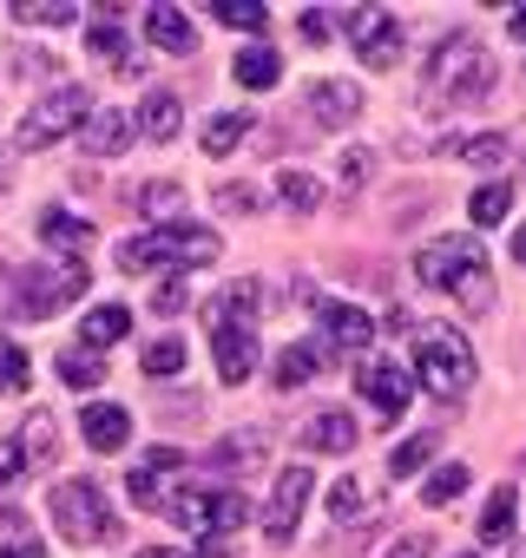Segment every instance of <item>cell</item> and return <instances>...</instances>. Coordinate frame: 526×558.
<instances>
[{"mask_svg":"<svg viewBox=\"0 0 526 558\" xmlns=\"http://www.w3.org/2000/svg\"><path fill=\"white\" fill-rule=\"evenodd\" d=\"M230 73H237V86H250V93H271V86L284 80V60H277L271 47H243V53L230 60Z\"/></svg>","mask_w":526,"mask_h":558,"instance_id":"44dd1931","label":"cell"},{"mask_svg":"<svg viewBox=\"0 0 526 558\" xmlns=\"http://www.w3.org/2000/svg\"><path fill=\"white\" fill-rule=\"evenodd\" d=\"M316 368H323V342H297V349H284V355H277V388L290 395V388H303Z\"/></svg>","mask_w":526,"mask_h":558,"instance_id":"4316f807","label":"cell"},{"mask_svg":"<svg viewBox=\"0 0 526 558\" xmlns=\"http://www.w3.org/2000/svg\"><path fill=\"white\" fill-rule=\"evenodd\" d=\"M0 178H8V151H0Z\"/></svg>","mask_w":526,"mask_h":558,"instance_id":"816d5d0a","label":"cell"},{"mask_svg":"<svg viewBox=\"0 0 526 558\" xmlns=\"http://www.w3.org/2000/svg\"><path fill=\"white\" fill-rule=\"evenodd\" d=\"M487 269V250H480V236H434V243H421L415 250V276L428 290H461L467 276H480Z\"/></svg>","mask_w":526,"mask_h":558,"instance_id":"ba28073f","label":"cell"},{"mask_svg":"<svg viewBox=\"0 0 526 558\" xmlns=\"http://www.w3.org/2000/svg\"><path fill=\"white\" fill-rule=\"evenodd\" d=\"M21 434H27V440H21V453H27L34 466H53V460H60V421H53L47 408H40V414H27V427H21Z\"/></svg>","mask_w":526,"mask_h":558,"instance_id":"484cf974","label":"cell"},{"mask_svg":"<svg viewBox=\"0 0 526 558\" xmlns=\"http://www.w3.org/2000/svg\"><path fill=\"white\" fill-rule=\"evenodd\" d=\"M178 368H184V342H178V336L145 342V375H178Z\"/></svg>","mask_w":526,"mask_h":558,"instance_id":"d590c367","label":"cell"},{"mask_svg":"<svg viewBox=\"0 0 526 558\" xmlns=\"http://www.w3.org/2000/svg\"><path fill=\"white\" fill-rule=\"evenodd\" d=\"M461 486H467V466H434V473L421 480V499H428V506H454Z\"/></svg>","mask_w":526,"mask_h":558,"instance_id":"836d02e7","label":"cell"},{"mask_svg":"<svg viewBox=\"0 0 526 558\" xmlns=\"http://www.w3.org/2000/svg\"><path fill=\"white\" fill-rule=\"evenodd\" d=\"M80 145H86V158H119L125 145H132V119L125 112H93L86 125H80Z\"/></svg>","mask_w":526,"mask_h":558,"instance_id":"2e32d148","label":"cell"},{"mask_svg":"<svg viewBox=\"0 0 526 558\" xmlns=\"http://www.w3.org/2000/svg\"><path fill=\"white\" fill-rule=\"evenodd\" d=\"M310 310H316V323H323V342H330V349H343V355H362V349L375 342V323H369V310H349V303H330V296H310Z\"/></svg>","mask_w":526,"mask_h":558,"instance_id":"7c38bea8","label":"cell"},{"mask_svg":"<svg viewBox=\"0 0 526 558\" xmlns=\"http://www.w3.org/2000/svg\"><path fill=\"white\" fill-rule=\"evenodd\" d=\"M93 119V93L86 86H53L47 99H34V112L21 119V132H14V145L21 151H47L53 138H67V132H80Z\"/></svg>","mask_w":526,"mask_h":558,"instance_id":"8992f818","label":"cell"},{"mask_svg":"<svg viewBox=\"0 0 526 558\" xmlns=\"http://www.w3.org/2000/svg\"><path fill=\"white\" fill-rule=\"evenodd\" d=\"M428 460H434V434H415V440H402V447L388 453V466H395V473H421Z\"/></svg>","mask_w":526,"mask_h":558,"instance_id":"8d00e7d4","label":"cell"},{"mask_svg":"<svg viewBox=\"0 0 526 558\" xmlns=\"http://www.w3.org/2000/svg\"><path fill=\"white\" fill-rule=\"evenodd\" d=\"M86 263L80 256H67V263H53V269H21L14 276V290H21V316H53V310H67V303H80L86 296Z\"/></svg>","mask_w":526,"mask_h":558,"instance_id":"52a82bcc","label":"cell"},{"mask_svg":"<svg viewBox=\"0 0 526 558\" xmlns=\"http://www.w3.org/2000/svg\"><path fill=\"white\" fill-rule=\"evenodd\" d=\"M513 558H526V545H519V551H513Z\"/></svg>","mask_w":526,"mask_h":558,"instance_id":"db71d44e","label":"cell"},{"mask_svg":"<svg viewBox=\"0 0 526 558\" xmlns=\"http://www.w3.org/2000/svg\"><path fill=\"white\" fill-rule=\"evenodd\" d=\"M415 375H421L428 395L461 401L467 381H474V349H467V336L447 329V323H421V329H415Z\"/></svg>","mask_w":526,"mask_h":558,"instance_id":"3957f363","label":"cell"},{"mask_svg":"<svg viewBox=\"0 0 526 558\" xmlns=\"http://www.w3.org/2000/svg\"><path fill=\"white\" fill-rule=\"evenodd\" d=\"M467 165H480V171H493V165H506V138H467V145H454Z\"/></svg>","mask_w":526,"mask_h":558,"instance_id":"b9f144b4","label":"cell"},{"mask_svg":"<svg viewBox=\"0 0 526 558\" xmlns=\"http://www.w3.org/2000/svg\"><path fill=\"white\" fill-rule=\"evenodd\" d=\"M0 558H47V545H40V538H27V525H21V519H8V525H0Z\"/></svg>","mask_w":526,"mask_h":558,"instance_id":"f35d334b","label":"cell"},{"mask_svg":"<svg viewBox=\"0 0 526 558\" xmlns=\"http://www.w3.org/2000/svg\"><path fill=\"white\" fill-rule=\"evenodd\" d=\"M47 506H53V532L73 538V545H106V538H119V512H112V499H106L99 480H60V486L47 493Z\"/></svg>","mask_w":526,"mask_h":558,"instance_id":"277c9868","label":"cell"},{"mask_svg":"<svg viewBox=\"0 0 526 558\" xmlns=\"http://www.w3.org/2000/svg\"><path fill=\"white\" fill-rule=\"evenodd\" d=\"M217 204H224V210H250V204H263V197L243 191V184H230V191H217Z\"/></svg>","mask_w":526,"mask_h":558,"instance_id":"bcb514c9","label":"cell"},{"mask_svg":"<svg viewBox=\"0 0 526 558\" xmlns=\"http://www.w3.org/2000/svg\"><path fill=\"white\" fill-rule=\"evenodd\" d=\"M382 558H434V538H395Z\"/></svg>","mask_w":526,"mask_h":558,"instance_id":"f6af8a7d","label":"cell"},{"mask_svg":"<svg viewBox=\"0 0 526 558\" xmlns=\"http://www.w3.org/2000/svg\"><path fill=\"white\" fill-rule=\"evenodd\" d=\"M310 466H284L277 473V486H271V506H263V532L271 538H290L297 532V519H303V506H310Z\"/></svg>","mask_w":526,"mask_h":558,"instance_id":"8fae6325","label":"cell"},{"mask_svg":"<svg viewBox=\"0 0 526 558\" xmlns=\"http://www.w3.org/2000/svg\"><path fill=\"white\" fill-rule=\"evenodd\" d=\"M303 40H310V47H323V40H330V21H323V14H316V8H310V14H303Z\"/></svg>","mask_w":526,"mask_h":558,"instance_id":"7dc6e473","label":"cell"},{"mask_svg":"<svg viewBox=\"0 0 526 558\" xmlns=\"http://www.w3.org/2000/svg\"><path fill=\"white\" fill-rule=\"evenodd\" d=\"M139 210L152 217V230H158V217H165V223H178V210H184V191H178V184H145V191H139Z\"/></svg>","mask_w":526,"mask_h":558,"instance_id":"f1b7e54d","label":"cell"},{"mask_svg":"<svg viewBox=\"0 0 526 558\" xmlns=\"http://www.w3.org/2000/svg\"><path fill=\"white\" fill-rule=\"evenodd\" d=\"M506 34H513V40H526V8H513V21H506Z\"/></svg>","mask_w":526,"mask_h":558,"instance_id":"681fc988","label":"cell"},{"mask_svg":"<svg viewBox=\"0 0 526 558\" xmlns=\"http://www.w3.org/2000/svg\"><path fill=\"white\" fill-rule=\"evenodd\" d=\"M211 355H217V381H224V388H243L250 368H256V336H250V323L211 316Z\"/></svg>","mask_w":526,"mask_h":558,"instance_id":"30bf717a","label":"cell"},{"mask_svg":"<svg viewBox=\"0 0 526 558\" xmlns=\"http://www.w3.org/2000/svg\"><path fill=\"white\" fill-rule=\"evenodd\" d=\"M139 132H145V138H158V145H165V138H178V93H158V86H152V93H145V106H139Z\"/></svg>","mask_w":526,"mask_h":558,"instance_id":"d4e9b609","label":"cell"},{"mask_svg":"<svg viewBox=\"0 0 526 558\" xmlns=\"http://www.w3.org/2000/svg\"><path fill=\"white\" fill-rule=\"evenodd\" d=\"M303 440H310L316 453H349V447H356V414H343V408H323V414L303 427Z\"/></svg>","mask_w":526,"mask_h":558,"instance_id":"ffe728a7","label":"cell"},{"mask_svg":"<svg viewBox=\"0 0 526 558\" xmlns=\"http://www.w3.org/2000/svg\"><path fill=\"white\" fill-rule=\"evenodd\" d=\"M165 512H171L184 532L217 538V532H237V525L250 519V499L230 493V486H178V493H165Z\"/></svg>","mask_w":526,"mask_h":558,"instance_id":"5b68a950","label":"cell"},{"mask_svg":"<svg viewBox=\"0 0 526 558\" xmlns=\"http://www.w3.org/2000/svg\"><path fill=\"white\" fill-rule=\"evenodd\" d=\"M513 256H519V263H526V223H519V230H513Z\"/></svg>","mask_w":526,"mask_h":558,"instance_id":"f907efd6","label":"cell"},{"mask_svg":"<svg viewBox=\"0 0 526 558\" xmlns=\"http://www.w3.org/2000/svg\"><path fill=\"white\" fill-rule=\"evenodd\" d=\"M461 558H480V551H461Z\"/></svg>","mask_w":526,"mask_h":558,"instance_id":"f5cc1de1","label":"cell"},{"mask_svg":"<svg viewBox=\"0 0 526 558\" xmlns=\"http://www.w3.org/2000/svg\"><path fill=\"white\" fill-rule=\"evenodd\" d=\"M27 388V355L14 342H0V395H21Z\"/></svg>","mask_w":526,"mask_h":558,"instance_id":"60d3db41","label":"cell"},{"mask_svg":"<svg viewBox=\"0 0 526 558\" xmlns=\"http://www.w3.org/2000/svg\"><path fill=\"white\" fill-rule=\"evenodd\" d=\"M53 368H60V381H67V388H93V381H106V368H99V355H93V349H67Z\"/></svg>","mask_w":526,"mask_h":558,"instance_id":"f546056e","label":"cell"},{"mask_svg":"<svg viewBox=\"0 0 526 558\" xmlns=\"http://www.w3.org/2000/svg\"><path fill=\"white\" fill-rule=\"evenodd\" d=\"M8 14H14V21H27V27H73V21H80L73 0H14Z\"/></svg>","mask_w":526,"mask_h":558,"instance_id":"83f0119b","label":"cell"},{"mask_svg":"<svg viewBox=\"0 0 526 558\" xmlns=\"http://www.w3.org/2000/svg\"><path fill=\"white\" fill-rule=\"evenodd\" d=\"M310 112H316V125H349V119H362V86L356 80H316Z\"/></svg>","mask_w":526,"mask_h":558,"instance_id":"9a60e30c","label":"cell"},{"mask_svg":"<svg viewBox=\"0 0 526 558\" xmlns=\"http://www.w3.org/2000/svg\"><path fill=\"white\" fill-rule=\"evenodd\" d=\"M343 34L362 53V66H395L402 60V21L388 8H343Z\"/></svg>","mask_w":526,"mask_h":558,"instance_id":"9c48e42d","label":"cell"},{"mask_svg":"<svg viewBox=\"0 0 526 558\" xmlns=\"http://www.w3.org/2000/svg\"><path fill=\"white\" fill-rule=\"evenodd\" d=\"M211 14H217L224 27H243V34H256L263 21H271V8H263V0H211Z\"/></svg>","mask_w":526,"mask_h":558,"instance_id":"1f68e13d","label":"cell"},{"mask_svg":"<svg viewBox=\"0 0 526 558\" xmlns=\"http://www.w3.org/2000/svg\"><path fill=\"white\" fill-rule=\"evenodd\" d=\"M145 34H152V47H165V53H191V47H198V27H191L184 8H145Z\"/></svg>","mask_w":526,"mask_h":558,"instance_id":"e0dca14e","label":"cell"},{"mask_svg":"<svg viewBox=\"0 0 526 558\" xmlns=\"http://www.w3.org/2000/svg\"><path fill=\"white\" fill-rule=\"evenodd\" d=\"M243 132H250V112H211L204 132H198V145H204V158H224V151L243 145Z\"/></svg>","mask_w":526,"mask_h":558,"instance_id":"603a6c76","label":"cell"},{"mask_svg":"<svg viewBox=\"0 0 526 558\" xmlns=\"http://www.w3.org/2000/svg\"><path fill=\"white\" fill-rule=\"evenodd\" d=\"M40 243H47V250H73V256H86V250H93V223L73 217V210H47V217H40Z\"/></svg>","mask_w":526,"mask_h":558,"instance_id":"d6986e66","label":"cell"},{"mask_svg":"<svg viewBox=\"0 0 526 558\" xmlns=\"http://www.w3.org/2000/svg\"><path fill=\"white\" fill-rule=\"evenodd\" d=\"M467 210H474V223H500V217L513 210V191H506V184H480Z\"/></svg>","mask_w":526,"mask_h":558,"instance_id":"e575fe53","label":"cell"},{"mask_svg":"<svg viewBox=\"0 0 526 558\" xmlns=\"http://www.w3.org/2000/svg\"><path fill=\"white\" fill-rule=\"evenodd\" d=\"M152 310H158V316L184 310V283H178V276H171V283H158V290H152Z\"/></svg>","mask_w":526,"mask_h":558,"instance_id":"ee69618b","label":"cell"},{"mask_svg":"<svg viewBox=\"0 0 526 558\" xmlns=\"http://www.w3.org/2000/svg\"><path fill=\"white\" fill-rule=\"evenodd\" d=\"M21 466H27L21 440H8V434H0V486H14V480H21Z\"/></svg>","mask_w":526,"mask_h":558,"instance_id":"7bdbcfd3","label":"cell"},{"mask_svg":"<svg viewBox=\"0 0 526 558\" xmlns=\"http://www.w3.org/2000/svg\"><path fill=\"white\" fill-rule=\"evenodd\" d=\"M428 99L434 106H474V99H487V86H493V53L474 40V34H447L434 53H428Z\"/></svg>","mask_w":526,"mask_h":558,"instance_id":"6da1fadb","label":"cell"},{"mask_svg":"<svg viewBox=\"0 0 526 558\" xmlns=\"http://www.w3.org/2000/svg\"><path fill=\"white\" fill-rule=\"evenodd\" d=\"M86 47H93L112 73H139V66H132V47H125V34H119V21H112V14H99V21L86 27Z\"/></svg>","mask_w":526,"mask_h":558,"instance_id":"7402d4cb","label":"cell"},{"mask_svg":"<svg viewBox=\"0 0 526 558\" xmlns=\"http://www.w3.org/2000/svg\"><path fill=\"white\" fill-rule=\"evenodd\" d=\"M80 434H86V447H93V453H119V447L132 440V414H125L119 401H86Z\"/></svg>","mask_w":526,"mask_h":558,"instance_id":"5bb4252c","label":"cell"},{"mask_svg":"<svg viewBox=\"0 0 526 558\" xmlns=\"http://www.w3.org/2000/svg\"><path fill=\"white\" fill-rule=\"evenodd\" d=\"M217 250L224 243L204 223H158V230L119 243V269H132V276H152V269H204V263H217Z\"/></svg>","mask_w":526,"mask_h":558,"instance_id":"7a4b0ae2","label":"cell"},{"mask_svg":"<svg viewBox=\"0 0 526 558\" xmlns=\"http://www.w3.org/2000/svg\"><path fill=\"white\" fill-rule=\"evenodd\" d=\"M125 329H132V310H125V303H99V310L86 316V329H80V336H86V349L99 355V349L125 342Z\"/></svg>","mask_w":526,"mask_h":558,"instance_id":"cb8c5ba5","label":"cell"},{"mask_svg":"<svg viewBox=\"0 0 526 558\" xmlns=\"http://www.w3.org/2000/svg\"><path fill=\"white\" fill-rule=\"evenodd\" d=\"M506 532H513V486H493V499H487V512H480V538L500 545Z\"/></svg>","mask_w":526,"mask_h":558,"instance_id":"4dcf8cb0","label":"cell"},{"mask_svg":"<svg viewBox=\"0 0 526 558\" xmlns=\"http://www.w3.org/2000/svg\"><path fill=\"white\" fill-rule=\"evenodd\" d=\"M125 499H132L139 512H158V506H165V493H158V473H152V466H132V480H125Z\"/></svg>","mask_w":526,"mask_h":558,"instance_id":"74e56055","label":"cell"},{"mask_svg":"<svg viewBox=\"0 0 526 558\" xmlns=\"http://www.w3.org/2000/svg\"><path fill=\"white\" fill-rule=\"evenodd\" d=\"M139 558H211V545H204V551H178V545H145Z\"/></svg>","mask_w":526,"mask_h":558,"instance_id":"c3c4849f","label":"cell"},{"mask_svg":"<svg viewBox=\"0 0 526 558\" xmlns=\"http://www.w3.org/2000/svg\"><path fill=\"white\" fill-rule=\"evenodd\" d=\"M330 512L349 525V519H375L382 512V493L369 486V480H356V473H343L336 486H330Z\"/></svg>","mask_w":526,"mask_h":558,"instance_id":"ac0fdd59","label":"cell"},{"mask_svg":"<svg viewBox=\"0 0 526 558\" xmlns=\"http://www.w3.org/2000/svg\"><path fill=\"white\" fill-rule=\"evenodd\" d=\"M277 191H284L290 210H316V204H323V184H316L310 171H277Z\"/></svg>","mask_w":526,"mask_h":558,"instance_id":"d6a6232c","label":"cell"},{"mask_svg":"<svg viewBox=\"0 0 526 558\" xmlns=\"http://www.w3.org/2000/svg\"><path fill=\"white\" fill-rule=\"evenodd\" d=\"M369 171H375V151H362V145L336 158V184H343V191H362V178H369Z\"/></svg>","mask_w":526,"mask_h":558,"instance_id":"ab89813d","label":"cell"},{"mask_svg":"<svg viewBox=\"0 0 526 558\" xmlns=\"http://www.w3.org/2000/svg\"><path fill=\"white\" fill-rule=\"evenodd\" d=\"M356 388H362V401H369L382 421H395V414L408 408V395H415V381H408L395 362H362V368H356Z\"/></svg>","mask_w":526,"mask_h":558,"instance_id":"4fadbf2b","label":"cell"}]
</instances>
